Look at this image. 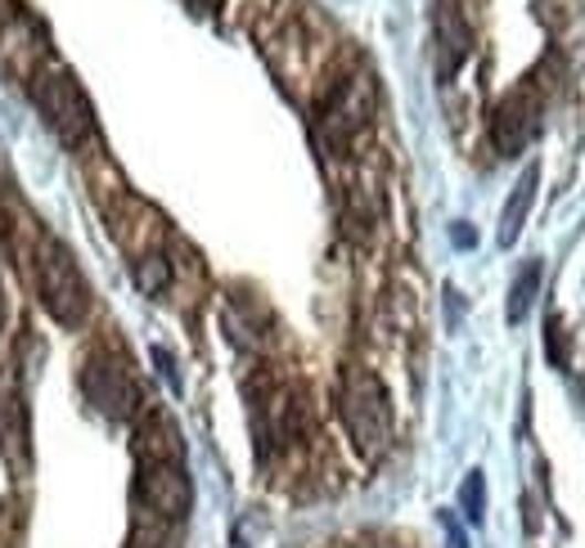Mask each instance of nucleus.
<instances>
[{"label":"nucleus","mask_w":585,"mask_h":548,"mask_svg":"<svg viewBox=\"0 0 585 548\" xmlns=\"http://www.w3.org/2000/svg\"><path fill=\"white\" fill-rule=\"evenodd\" d=\"M32 280H36V297L45 306V315L59 328H82L91 315V284L77 265V256L63 247L59 239H41L36 256H32Z\"/></svg>","instance_id":"nucleus-1"},{"label":"nucleus","mask_w":585,"mask_h":548,"mask_svg":"<svg viewBox=\"0 0 585 548\" xmlns=\"http://www.w3.org/2000/svg\"><path fill=\"white\" fill-rule=\"evenodd\" d=\"M338 414L343 428L352 436V445L365 459H378L387 445H393V400H387V387L378 382V373L347 365L338 378Z\"/></svg>","instance_id":"nucleus-2"},{"label":"nucleus","mask_w":585,"mask_h":548,"mask_svg":"<svg viewBox=\"0 0 585 548\" xmlns=\"http://www.w3.org/2000/svg\"><path fill=\"white\" fill-rule=\"evenodd\" d=\"M374 108H378V86L369 73H347V77L330 82V91L320 99V117H315L320 145L330 154H347L356 135L369 130Z\"/></svg>","instance_id":"nucleus-3"},{"label":"nucleus","mask_w":585,"mask_h":548,"mask_svg":"<svg viewBox=\"0 0 585 548\" xmlns=\"http://www.w3.org/2000/svg\"><path fill=\"white\" fill-rule=\"evenodd\" d=\"M32 104L41 113V122L59 135L63 145H86L91 140V130H95V108L82 91V82L69 73V67H41V73L32 77Z\"/></svg>","instance_id":"nucleus-4"},{"label":"nucleus","mask_w":585,"mask_h":548,"mask_svg":"<svg viewBox=\"0 0 585 548\" xmlns=\"http://www.w3.org/2000/svg\"><path fill=\"white\" fill-rule=\"evenodd\" d=\"M140 521L180 526L194 508V482L185 459H136V486H132Z\"/></svg>","instance_id":"nucleus-5"},{"label":"nucleus","mask_w":585,"mask_h":548,"mask_svg":"<svg viewBox=\"0 0 585 548\" xmlns=\"http://www.w3.org/2000/svg\"><path fill=\"white\" fill-rule=\"evenodd\" d=\"M536 130H541V95H536V86L527 77L523 86H513L495 104V113H491V145H495V154L518 158L532 145Z\"/></svg>","instance_id":"nucleus-6"},{"label":"nucleus","mask_w":585,"mask_h":548,"mask_svg":"<svg viewBox=\"0 0 585 548\" xmlns=\"http://www.w3.org/2000/svg\"><path fill=\"white\" fill-rule=\"evenodd\" d=\"M82 387H86V396H91V404L100 409V414H108V419H132L136 414L140 396H136V382H132V373H126L122 360L95 356L82 373Z\"/></svg>","instance_id":"nucleus-7"},{"label":"nucleus","mask_w":585,"mask_h":548,"mask_svg":"<svg viewBox=\"0 0 585 548\" xmlns=\"http://www.w3.org/2000/svg\"><path fill=\"white\" fill-rule=\"evenodd\" d=\"M469 50H473V32L464 23V10L455 6V0H437V73H441V82L460 73Z\"/></svg>","instance_id":"nucleus-8"},{"label":"nucleus","mask_w":585,"mask_h":548,"mask_svg":"<svg viewBox=\"0 0 585 548\" xmlns=\"http://www.w3.org/2000/svg\"><path fill=\"white\" fill-rule=\"evenodd\" d=\"M136 459H185L180 428L163 414V409H149V414L136 423Z\"/></svg>","instance_id":"nucleus-9"},{"label":"nucleus","mask_w":585,"mask_h":548,"mask_svg":"<svg viewBox=\"0 0 585 548\" xmlns=\"http://www.w3.org/2000/svg\"><path fill=\"white\" fill-rule=\"evenodd\" d=\"M536 185H541V167L532 162L523 176H518L509 202H504V217H500V247H513L518 234H523L527 225V212H532V202H536Z\"/></svg>","instance_id":"nucleus-10"},{"label":"nucleus","mask_w":585,"mask_h":548,"mask_svg":"<svg viewBox=\"0 0 585 548\" xmlns=\"http://www.w3.org/2000/svg\"><path fill=\"white\" fill-rule=\"evenodd\" d=\"M132 274H136L140 293H149V297H158V293L171 288V261H167L163 252H145V256H136V261H132Z\"/></svg>","instance_id":"nucleus-11"},{"label":"nucleus","mask_w":585,"mask_h":548,"mask_svg":"<svg viewBox=\"0 0 585 548\" xmlns=\"http://www.w3.org/2000/svg\"><path fill=\"white\" fill-rule=\"evenodd\" d=\"M536 288H541V261H532V265L518 270V280H513V288H509V324H523V319H527Z\"/></svg>","instance_id":"nucleus-12"},{"label":"nucleus","mask_w":585,"mask_h":548,"mask_svg":"<svg viewBox=\"0 0 585 548\" xmlns=\"http://www.w3.org/2000/svg\"><path fill=\"white\" fill-rule=\"evenodd\" d=\"M460 513L478 526L482 513H487V482H482V472H469L464 476V486H460Z\"/></svg>","instance_id":"nucleus-13"},{"label":"nucleus","mask_w":585,"mask_h":548,"mask_svg":"<svg viewBox=\"0 0 585 548\" xmlns=\"http://www.w3.org/2000/svg\"><path fill=\"white\" fill-rule=\"evenodd\" d=\"M545 351H550V365H567V347H563V324H558V315H550L545 319Z\"/></svg>","instance_id":"nucleus-14"},{"label":"nucleus","mask_w":585,"mask_h":548,"mask_svg":"<svg viewBox=\"0 0 585 548\" xmlns=\"http://www.w3.org/2000/svg\"><path fill=\"white\" fill-rule=\"evenodd\" d=\"M441 526H446V535H450V548H469V539H464V530L455 526V517L450 513H441Z\"/></svg>","instance_id":"nucleus-15"},{"label":"nucleus","mask_w":585,"mask_h":548,"mask_svg":"<svg viewBox=\"0 0 585 548\" xmlns=\"http://www.w3.org/2000/svg\"><path fill=\"white\" fill-rule=\"evenodd\" d=\"M455 243H460V247H473V243H478V239H473V230H469L464 221H460V225H455Z\"/></svg>","instance_id":"nucleus-16"},{"label":"nucleus","mask_w":585,"mask_h":548,"mask_svg":"<svg viewBox=\"0 0 585 548\" xmlns=\"http://www.w3.org/2000/svg\"><path fill=\"white\" fill-rule=\"evenodd\" d=\"M6 319H10V306H6V288H0V333H6Z\"/></svg>","instance_id":"nucleus-17"},{"label":"nucleus","mask_w":585,"mask_h":548,"mask_svg":"<svg viewBox=\"0 0 585 548\" xmlns=\"http://www.w3.org/2000/svg\"><path fill=\"white\" fill-rule=\"evenodd\" d=\"M189 6H217V0H189Z\"/></svg>","instance_id":"nucleus-18"},{"label":"nucleus","mask_w":585,"mask_h":548,"mask_svg":"<svg viewBox=\"0 0 585 548\" xmlns=\"http://www.w3.org/2000/svg\"><path fill=\"white\" fill-rule=\"evenodd\" d=\"M6 10H10V0H0V14H6Z\"/></svg>","instance_id":"nucleus-19"}]
</instances>
